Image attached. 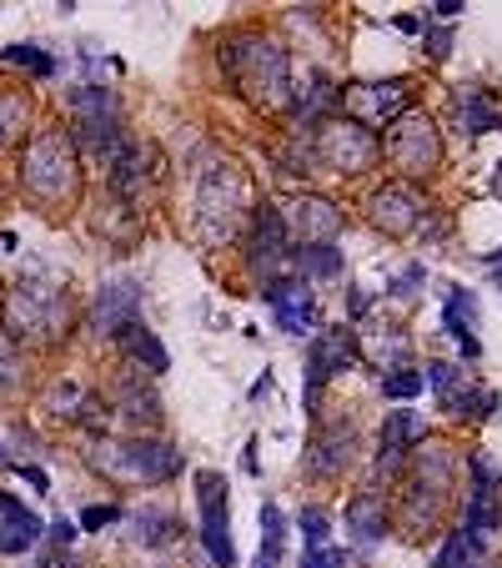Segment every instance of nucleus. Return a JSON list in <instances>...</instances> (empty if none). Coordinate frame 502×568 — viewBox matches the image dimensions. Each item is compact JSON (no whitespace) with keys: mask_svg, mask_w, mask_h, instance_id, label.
I'll return each mask as SVG.
<instances>
[{"mask_svg":"<svg viewBox=\"0 0 502 568\" xmlns=\"http://www.w3.org/2000/svg\"><path fill=\"white\" fill-rule=\"evenodd\" d=\"M222 71L256 111L291 107V55L266 30H237L222 40Z\"/></svg>","mask_w":502,"mask_h":568,"instance_id":"nucleus-1","label":"nucleus"},{"mask_svg":"<svg viewBox=\"0 0 502 568\" xmlns=\"http://www.w3.org/2000/svg\"><path fill=\"white\" fill-rule=\"evenodd\" d=\"M0 328H5V343L21 347H55L71 337V302L66 292L46 282L40 272L15 277L0 297Z\"/></svg>","mask_w":502,"mask_h":568,"instance_id":"nucleus-2","label":"nucleus"},{"mask_svg":"<svg viewBox=\"0 0 502 568\" xmlns=\"http://www.w3.org/2000/svg\"><path fill=\"white\" fill-rule=\"evenodd\" d=\"M251 212V182L231 157H212L197 176V237L201 247H231Z\"/></svg>","mask_w":502,"mask_h":568,"instance_id":"nucleus-3","label":"nucleus"},{"mask_svg":"<svg viewBox=\"0 0 502 568\" xmlns=\"http://www.w3.org/2000/svg\"><path fill=\"white\" fill-rule=\"evenodd\" d=\"M21 186H26L30 201L51 207V212L76 207L80 157H76V141H71L66 126H40L26 141V151H21Z\"/></svg>","mask_w":502,"mask_h":568,"instance_id":"nucleus-4","label":"nucleus"},{"mask_svg":"<svg viewBox=\"0 0 502 568\" xmlns=\"http://www.w3.org/2000/svg\"><path fill=\"white\" fill-rule=\"evenodd\" d=\"M86 462L121 489H156L181 473V448L166 437H101Z\"/></svg>","mask_w":502,"mask_h":568,"instance_id":"nucleus-5","label":"nucleus"},{"mask_svg":"<svg viewBox=\"0 0 502 568\" xmlns=\"http://www.w3.org/2000/svg\"><path fill=\"white\" fill-rule=\"evenodd\" d=\"M312 161L331 176H367L372 166L382 161V141H377V132L357 126V121L337 116L317 132V141H312Z\"/></svg>","mask_w":502,"mask_h":568,"instance_id":"nucleus-6","label":"nucleus"},{"mask_svg":"<svg viewBox=\"0 0 502 568\" xmlns=\"http://www.w3.org/2000/svg\"><path fill=\"white\" fill-rule=\"evenodd\" d=\"M387 161H392L402 176L412 182H427V176L442 172V132L427 111H407L387 126Z\"/></svg>","mask_w":502,"mask_h":568,"instance_id":"nucleus-7","label":"nucleus"},{"mask_svg":"<svg viewBox=\"0 0 502 568\" xmlns=\"http://www.w3.org/2000/svg\"><path fill=\"white\" fill-rule=\"evenodd\" d=\"M71 116H76V136L71 141L91 146L101 157H111V151H121V146L131 141L116 91H106V86H76L71 91Z\"/></svg>","mask_w":502,"mask_h":568,"instance_id":"nucleus-8","label":"nucleus"},{"mask_svg":"<svg viewBox=\"0 0 502 568\" xmlns=\"http://www.w3.org/2000/svg\"><path fill=\"white\" fill-rule=\"evenodd\" d=\"M197 514H201V543L216 568H237V548H231V514H226V478L201 468L197 473Z\"/></svg>","mask_w":502,"mask_h":568,"instance_id":"nucleus-9","label":"nucleus"},{"mask_svg":"<svg viewBox=\"0 0 502 568\" xmlns=\"http://www.w3.org/2000/svg\"><path fill=\"white\" fill-rule=\"evenodd\" d=\"M362 353H357V332L352 328H322L306 347V403H317V393L342 378L347 368H357Z\"/></svg>","mask_w":502,"mask_h":568,"instance_id":"nucleus-10","label":"nucleus"},{"mask_svg":"<svg viewBox=\"0 0 502 568\" xmlns=\"http://www.w3.org/2000/svg\"><path fill=\"white\" fill-rule=\"evenodd\" d=\"M347 111L357 121V126H392L397 116H407V101H412V81L407 76H392V81H367V86H352V91L342 96Z\"/></svg>","mask_w":502,"mask_h":568,"instance_id":"nucleus-11","label":"nucleus"},{"mask_svg":"<svg viewBox=\"0 0 502 568\" xmlns=\"http://www.w3.org/2000/svg\"><path fill=\"white\" fill-rule=\"evenodd\" d=\"M281 222H287V237H297V247H337L347 217L327 197H297L291 207H281Z\"/></svg>","mask_w":502,"mask_h":568,"instance_id":"nucleus-12","label":"nucleus"},{"mask_svg":"<svg viewBox=\"0 0 502 568\" xmlns=\"http://www.w3.org/2000/svg\"><path fill=\"white\" fill-rule=\"evenodd\" d=\"M367 212H372V226H377L382 237H412V232L423 226L427 207L407 182H387L382 192H372Z\"/></svg>","mask_w":502,"mask_h":568,"instance_id":"nucleus-13","label":"nucleus"},{"mask_svg":"<svg viewBox=\"0 0 502 568\" xmlns=\"http://www.w3.org/2000/svg\"><path fill=\"white\" fill-rule=\"evenodd\" d=\"M131 322H141V282H136V277L101 282V292H96V307H91L96 337H116V332L131 328Z\"/></svg>","mask_w":502,"mask_h":568,"instance_id":"nucleus-14","label":"nucleus"},{"mask_svg":"<svg viewBox=\"0 0 502 568\" xmlns=\"http://www.w3.org/2000/svg\"><path fill=\"white\" fill-rule=\"evenodd\" d=\"M407 468H412L407 483L437 493V498H452V489H457V448L442 443V437H423V443L407 453Z\"/></svg>","mask_w":502,"mask_h":568,"instance_id":"nucleus-15","label":"nucleus"},{"mask_svg":"<svg viewBox=\"0 0 502 568\" xmlns=\"http://www.w3.org/2000/svg\"><path fill=\"white\" fill-rule=\"evenodd\" d=\"M106 403H111V418H126V423H136V428H161L156 383H151V378H141V368H131V362H126L116 393H111Z\"/></svg>","mask_w":502,"mask_h":568,"instance_id":"nucleus-16","label":"nucleus"},{"mask_svg":"<svg viewBox=\"0 0 502 568\" xmlns=\"http://www.w3.org/2000/svg\"><path fill=\"white\" fill-rule=\"evenodd\" d=\"M352 458H357V428L352 423H331V428H322L317 437H312V448H306V458H302V468L312 478H342L347 468H352Z\"/></svg>","mask_w":502,"mask_h":568,"instance_id":"nucleus-17","label":"nucleus"},{"mask_svg":"<svg viewBox=\"0 0 502 568\" xmlns=\"http://www.w3.org/2000/svg\"><path fill=\"white\" fill-rule=\"evenodd\" d=\"M247 257H251V267H262V272H277L291 257V237H287V222H281V207H272V201L256 207L251 237H247Z\"/></svg>","mask_w":502,"mask_h":568,"instance_id":"nucleus-18","label":"nucleus"},{"mask_svg":"<svg viewBox=\"0 0 502 568\" xmlns=\"http://www.w3.org/2000/svg\"><path fill=\"white\" fill-rule=\"evenodd\" d=\"M262 297L272 307H277V322L281 332H291V337H302L306 328H312V312H317V302H312V287H306L302 277H291V282H266Z\"/></svg>","mask_w":502,"mask_h":568,"instance_id":"nucleus-19","label":"nucleus"},{"mask_svg":"<svg viewBox=\"0 0 502 568\" xmlns=\"http://www.w3.org/2000/svg\"><path fill=\"white\" fill-rule=\"evenodd\" d=\"M146 161H151V151L146 146H136V141H126L121 151H111L106 157V166H111V197L116 201H141V192H146V182H151V172H146Z\"/></svg>","mask_w":502,"mask_h":568,"instance_id":"nucleus-20","label":"nucleus"},{"mask_svg":"<svg viewBox=\"0 0 502 568\" xmlns=\"http://www.w3.org/2000/svg\"><path fill=\"white\" fill-rule=\"evenodd\" d=\"M347 529L357 533L362 543H382L387 533H392V508H387V498L377 489H362L347 498Z\"/></svg>","mask_w":502,"mask_h":568,"instance_id":"nucleus-21","label":"nucleus"},{"mask_svg":"<svg viewBox=\"0 0 502 568\" xmlns=\"http://www.w3.org/2000/svg\"><path fill=\"white\" fill-rule=\"evenodd\" d=\"M116 343H121V353H126V362L131 368H141L146 378H161V372L172 368V357H166V347H161V337L146 322H131V328H121L116 332Z\"/></svg>","mask_w":502,"mask_h":568,"instance_id":"nucleus-22","label":"nucleus"},{"mask_svg":"<svg viewBox=\"0 0 502 568\" xmlns=\"http://www.w3.org/2000/svg\"><path fill=\"white\" fill-rule=\"evenodd\" d=\"M40 543V518L21 508V498L0 493V554H26Z\"/></svg>","mask_w":502,"mask_h":568,"instance_id":"nucleus-23","label":"nucleus"},{"mask_svg":"<svg viewBox=\"0 0 502 568\" xmlns=\"http://www.w3.org/2000/svg\"><path fill=\"white\" fill-rule=\"evenodd\" d=\"M397 518H402V529H407V533L423 539V533L442 529V518H448V498H437V493L407 483V489H402V503H397Z\"/></svg>","mask_w":502,"mask_h":568,"instance_id":"nucleus-24","label":"nucleus"},{"mask_svg":"<svg viewBox=\"0 0 502 568\" xmlns=\"http://www.w3.org/2000/svg\"><path fill=\"white\" fill-rule=\"evenodd\" d=\"M357 353L367 362H377L382 372H397L412 362V337L402 328H372V332H357Z\"/></svg>","mask_w":502,"mask_h":568,"instance_id":"nucleus-25","label":"nucleus"},{"mask_svg":"<svg viewBox=\"0 0 502 568\" xmlns=\"http://www.w3.org/2000/svg\"><path fill=\"white\" fill-rule=\"evenodd\" d=\"M91 387L80 383V378H51V383L40 387V412H51L61 423H80V412L91 403Z\"/></svg>","mask_w":502,"mask_h":568,"instance_id":"nucleus-26","label":"nucleus"},{"mask_svg":"<svg viewBox=\"0 0 502 568\" xmlns=\"http://www.w3.org/2000/svg\"><path fill=\"white\" fill-rule=\"evenodd\" d=\"M452 116H457V126H463L467 136H488V132H498L502 111L488 101V91H477V86H457V91H452Z\"/></svg>","mask_w":502,"mask_h":568,"instance_id":"nucleus-27","label":"nucleus"},{"mask_svg":"<svg viewBox=\"0 0 502 568\" xmlns=\"http://www.w3.org/2000/svg\"><path fill=\"white\" fill-rule=\"evenodd\" d=\"M126 529H131L126 539H131L136 548H166V543H176L181 523H176V514H166V508H141V514H131Z\"/></svg>","mask_w":502,"mask_h":568,"instance_id":"nucleus-28","label":"nucleus"},{"mask_svg":"<svg viewBox=\"0 0 502 568\" xmlns=\"http://www.w3.org/2000/svg\"><path fill=\"white\" fill-rule=\"evenodd\" d=\"M502 523V489H482V483H473V493H467V514H463V529L467 533H492Z\"/></svg>","mask_w":502,"mask_h":568,"instance_id":"nucleus-29","label":"nucleus"},{"mask_svg":"<svg viewBox=\"0 0 502 568\" xmlns=\"http://www.w3.org/2000/svg\"><path fill=\"white\" fill-rule=\"evenodd\" d=\"M287 262L297 267V277H302V282L342 277V251H337V247H291Z\"/></svg>","mask_w":502,"mask_h":568,"instance_id":"nucleus-30","label":"nucleus"},{"mask_svg":"<svg viewBox=\"0 0 502 568\" xmlns=\"http://www.w3.org/2000/svg\"><path fill=\"white\" fill-rule=\"evenodd\" d=\"M281 554H287V518L277 503H262V548L251 568H281Z\"/></svg>","mask_w":502,"mask_h":568,"instance_id":"nucleus-31","label":"nucleus"},{"mask_svg":"<svg viewBox=\"0 0 502 568\" xmlns=\"http://www.w3.org/2000/svg\"><path fill=\"white\" fill-rule=\"evenodd\" d=\"M427 437V423H423V412H387V423H382V448H397V453H412L417 443Z\"/></svg>","mask_w":502,"mask_h":568,"instance_id":"nucleus-32","label":"nucleus"},{"mask_svg":"<svg viewBox=\"0 0 502 568\" xmlns=\"http://www.w3.org/2000/svg\"><path fill=\"white\" fill-rule=\"evenodd\" d=\"M30 121V96L26 91H11V86H0V151L11 141H21Z\"/></svg>","mask_w":502,"mask_h":568,"instance_id":"nucleus-33","label":"nucleus"},{"mask_svg":"<svg viewBox=\"0 0 502 568\" xmlns=\"http://www.w3.org/2000/svg\"><path fill=\"white\" fill-rule=\"evenodd\" d=\"M473 564H482V539L467 529H452L442 554H437V568H473Z\"/></svg>","mask_w":502,"mask_h":568,"instance_id":"nucleus-34","label":"nucleus"},{"mask_svg":"<svg viewBox=\"0 0 502 568\" xmlns=\"http://www.w3.org/2000/svg\"><path fill=\"white\" fill-rule=\"evenodd\" d=\"M21 393H26V357L0 337V403H11Z\"/></svg>","mask_w":502,"mask_h":568,"instance_id":"nucleus-35","label":"nucleus"},{"mask_svg":"<svg viewBox=\"0 0 502 568\" xmlns=\"http://www.w3.org/2000/svg\"><path fill=\"white\" fill-rule=\"evenodd\" d=\"M297 529H302V539H306V554L331 548V514L327 508H302V514H297Z\"/></svg>","mask_w":502,"mask_h":568,"instance_id":"nucleus-36","label":"nucleus"},{"mask_svg":"<svg viewBox=\"0 0 502 568\" xmlns=\"http://www.w3.org/2000/svg\"><path fill=\"white\" fill-rule=\"evenodd\" d=\"M427 387H437V397H442V408H448L452 397L467 387V378H463V368H452V362H427Z\"/></svg>","mask_w":502,"mask_h":568,"instance_id":"nucleus-37","label":"nucleus"},{"mask_svg":"<svg viewBox=\"0 0 502 568\" xmlns=\"http://www.w3.org/2000/svg\"><path fill=\"white\" fill-rule=\"evenodd\" d=\"M427 378L417 368H397L382 378V397H397V403H412V397H423Z\"/></svg>","mask_w":502,"mask_h":568,"instance_id":"nucleus-38","label":"nucleus"},{"mask_svg":"<svg viewBox=\"0 0 502 568\" xmlns=\"http://www.w3.org/2000/svg\"><path fill=\"white\" fill-rule=\"evenodd\" d=\"M5 61H11V66H21V71H30V76H55V55H46L40 51V46H11V51H5Z\"/></svg>","mask_w":502,"mask_h":568,"instance_id":"nucleus-39","label":"nucleus"},{"mask_svg":"<svg viewBox=\"0 0 502 568\" xmlns=\"http://www.w3.org/2000/svg\"><path fill=\"white\" fill-rule=\"evenodd\" d=\"M402 468H407V453H397V448H377V458H372V478H377V483L402 478Z\"/></svg>","mask_w":502,"mask_h":568,"instance_id":"nucleus-40","label":"nucleus"},{"mask_svg":"<svg viewBox=\"0 0 502 568\" xmlns=\"http://www.w3.org/2000/svg\"><path fill=\"white\" fill-rule=\"evenodd\" d=\"M116 518H121L116 503H96V508H86V514H80V529H86V533H101V529H111Z\"/></svg>","mask_w":502,"mask_h":568,"instance_id":"nucleus-41","label":"nucleus"},{"mask_svg":"<svg viewBox=\"0 0 502 568\" xmlns=\"http://www.w3.org/2000/svg\"><path fill=\"white\" fill-rule=\"evenodd\" d=\"M417 287H423V267H407V272H397V277H392V297H397V302L417 297Z\"/></svg>","mask_w":502,"mask_h":568,"instance_id":"nucleus-42","label":"nucleus"},{"mask_svg":"<svg viewBox=\"0 0 502 568\" xmlns=\"http://www.w3.org/2000/svg\"><path fill=\"white\" fill-rule=\"evenodd\" d=\"M302 568H347V554L342 548H317V554H306Z\"/></svg>","mask_w":502,"mask_h":568,"instance_id":"nucleus-43","label":"nucleus"},{"mask_svg":"<svg viewBox=\"0 0 502 568\" xmlns=\"http://www.w3.org/2000/svg\"><path fill=\"white\" fill-rule=\"evenodd\" d=\"M51 543H55V548H71V543H76V523H71V518H55V523H51Z\"/></svg>","mask_w":502,"mask_h":568,"instance_id":"nucleus-44","label":"nucleus"},{"mask_svg":"<svg viewBox=\"0 0 502 568\" xmlns=\"http://www.w3.org/2000/svg\"><path fill=\"white\" fill-rule=\"evenodd\" d=\"M427 46H432V55L442 61V55L452 51V36H448V30H427Z\"/></svg>","mask_w":502,"mask_h":568,"instance_id":"nucleus-45","label":"nucleus"},{"mask_svg":"<svg viewBox=\"0 0 502 568\" xmlns=\"http://www.w3.org/2000/svg\"><path fill=\"white\" fill-rule=\"evenodd\" d=\"M432 15H437V21H457L463 5H457V0H442V5H432Z\"/></svg>","mask_w":502,"mask_h":568,"instance_id":"nucleus-46","label":"nucleus"},{"mask_svg":"<svg viewBox=\"0 0 502 568\" xmlns=\"http://www.w3.org/2000/svg\"><path fill=\"white\" fill-rule=\"evenodd\" d=\"M21 478H26V483H30V489H40V493H46V489H51V483H46V473H40V468H21Z\"/></svg>","mask_w":502,"mask_h":568,"instance_id":"nucleus-47","label":"nucleus"},{"mask_svg":"<svg viewBox=\"0 0 502 568\" xmlns=\"http://www.w3.org/2000/svg\"><path fill=\"white\" fill-rule=\"evenodd\" d=\"M241 468H247V473H262V462H256V437L247 443V458H241Z\"/></svg>","mask_w":502,"mask_h":568,"instance_id":"nucleus-48","label":"nucleus"},{"mask_svg":"<svg viewBox=\"0 0 502 568\" xmlns=\"http://www.w3.org/2000/svg\"><path fill=\"white\" fill-rule=\"evenodd\" d=\"M40 568H86V564H80V558H66V554H55V558H46V564H40Z\"/></svg>","mask_w":502,"mask_h":568,"instance_id":"nucleus-49","label":"nucleus"},{"mask_svg":"<svg viewBox=\"0 0 502 568\" xmlns=\"http://www.w3.org/2000/svg\"><path fill=\"white\" fill-rule=\"evenodd\" d=\"M397 30H407V36H417V30H423V21H417V15H402V21H397Z\"/></svg>","mask_w":502,"mask_h":568,"instance_id":"nucleus-50","label":"nucleus"},{"mask_svg":"<svg viewBox=\"0 0 502 568\" xmlns=\"http://www.w3.org/2000/svg\"><path fill=\"white\" fill-rule=\"evenodd\" d=\"M272 393V372H262V383H251V397H266Z\"/></svg>","mask_w":502,"mask_h":568,"instance_id":"nucleus-51","label":"nucleus"},{"mask_svg":"<svg viewBox=\"0 0 502 568\" xmlns=\"http://www.w3.org/2000/svg\"><path fill=\"white\" fill-rule=\"evenodd\" d=\"M492 192H498V197H502V161H498V166H492Z\"/></svg>","mask_w":502,"mask_h":568,"instance_id":"nucleus-52","label":"nucleus"},{"mask_svg":"<svg viewBox=\"0 0 502 568\" xmlns=\"http://www.w3.org/2000/svg\"><path fill=\"white\" fill-rule=\"evenodd\" d=\"M0 468H11V453H5V448H0Z\"/></svg>","mask_w":502,"mask_h":568,"instance_id":"nucleus-53","label":"nucleus"},{"mask_svg":"<svg viewBox=\"0 0 502 568\" xmlns=\"http://www.w3.org/2000/svg\"><path fill=\"white\" fill-rule=\"evenodd\" d=\"M498 282H502V262H498Z\"/></svg>","mask_w":502,"mask_h":568,"instance_id":"nucleus-54","label":"nucleus"}]
</instances>
